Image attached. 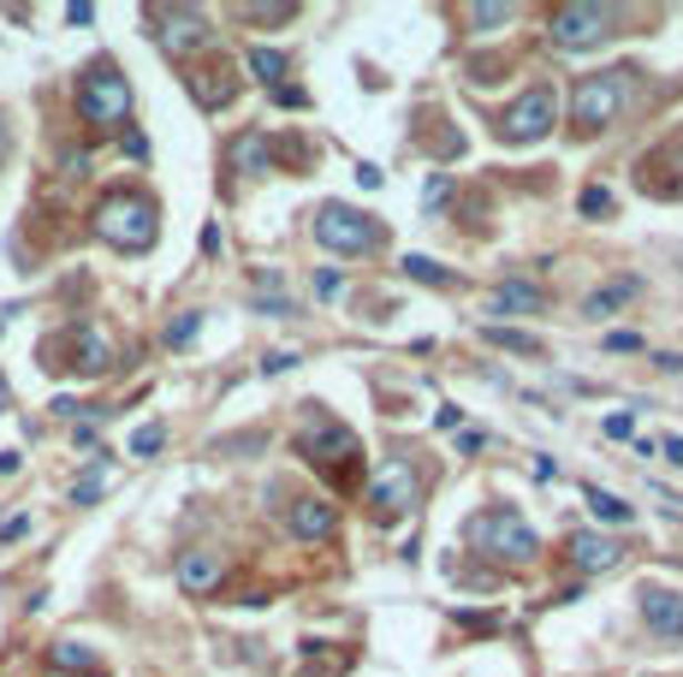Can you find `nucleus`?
Listing matches in <instances>:
<instances>
[{"mask_svg":"<svg viewBox=\"0 0 683 677\" xmlns=\"http://www.w3.org/2000/svg\"><path fill=\"white\" fill-rule=\"evenodd\" d=\"M90 226H96L101 245H113L125 256H143L161 238V208H155V197H143V190H113V197L96 202Z\"/></svg>","mask_w":683,"mask_h":677,"instance_id":"f257e3e1","label":"nucleus"},{"mask_svg":"<svg viewBox=\"0 0 683 677\" xmlns=\"http://www.w3.org/2000/svg\"><path fill=\"white\" fill-rule=\"evenodd\" d=\"M72 101H78L83 126L113 131V126H125V113H131V83H125V72H119L113 60H96V66H83Z\"/></svg>","mask_w":683,"mask_h":677,"instance_id":"f03ea898","label":"nucleus"},{"mask_svg":"<svg viewBox=\"0 0 683 677\" xmlns=\"http://www.w3.org/2000/svg\"><path fill=\"white\" fill-rule=\"evenodd\" d=\"M624 96H630V72H589L576 78V96H571V126L576 131H601L624 113Z\"/></svg>","mask_w":683,"mask_h":677,"instance_id":"7ed1b4c3","label":"nucleus"},{"mask_svg":"<svg viewBox=\"0 0 683 677\" xmlns=\"http://www.w3.org/2000/svg\"><path fill=\"white\" fill-rule=\"evenodd\" d=\"M315 245L333 256H369L381 250V226L369 215H356L351 202H321L315 208Z\"/></svg>","mask_w":683,"mask_h":677,"instance_id":"20e7f679","label":"nucleus"},{"mask_svg":"<svg viewBox=\"0 0 683 677\" xmlns=\"http://www.w3.org/2000/svg\"><path fill=\"white\" fill-rule=\"evenodd\" d=\"M553 119H559V96L546 90V83H535V90H523L511 108L500 113V143H541L546 131H553Z\"/></svg>","mask_w":683,"mask_h":677,"instance_id":"39448f33","label":"nucleus"},{"mask_svg":"<svg viewBox=\"0 0 683 677\" xmlns=\"http://www.w3.org/2000/svg\"><path fill=\"white\" fill-rule=\"evenodd\" d=\"M149 24H155V42H161L173 60L202 54V48L214 42L209 12H197V7H155V12H149Z\"/></svg>","mask_w":683,"mask_h":677,"instance_id":"423d86ee","label":"nucleus"},{"mask_svg":"<svg viewBox=\"0 0 683 677\" xmlns=\"http://www.w3.org/2000/svg\"><path fill=\"white\" fill-rule=\"evenodd\" d=\"M470 541L493 547V552H500V559H511V565H529V559L541 552L535 529H529L518 511H488V517H475V524H470Z\"/></svg>","mask_w":683,"mask_h":677,"instance_id":"0eeeda50","label":"nucleus"},{"mask_svg":"<svg viewBox=\"0 0 683 677\" xmlns=\"http://www.w3.org/2000/svg\"><path fill=\"white\" fill-rule=\"evenodd\" d=\"M546 37L553 48H594L601 37H612V7H594V0H571V7H559L553 19H546Z\"/></svg>","mask_w":683,"mask_h":677,"instance_id":"6e6552de","label":"nucleus"},{"mask_svg":"<svg viewBox=\"0 0 683 677\" xmlns=\"http://www.w3.org/2000/svg\"><path fill=\"white\" fill-rule=\"evenodd\" d=\"M416 499H422V481H416V470H410L404 458H386L381 470H374V481H369L374 517H404Z\"/></svg>","mask_w":683,"mask_h":677,"instance_id":"1a4fd4ad","label":"nucleus"},{"mask_svg":"<svg viewBox=\"0 0 683 677\" xmlns=\"http://www.w3.org/2000/svg\"><path fill=\"white\" fill-rule=\"evenodd\" d=\"M285 524H292L298 541H333V529H339V506L333 499H321V494H303L292 511H285Z\"/></svg>","mask_w":683,"mask_h":677,"instance_id":"9d476101","label":"nucleus"},{"mask_svg":"<svg viewBox=\"0 0 683 677\" xmlns=\"http://www.w3.org/2000/svg\"><path fill=\"white\" fill-rule=\"evenodd\" d=\"M636 600H642V624H647V630H660V636L683 641V595H677V588H660V583H647Z\"/></svg>","mask_w":683,"mask_h":677,"instance_id":"9b49d317","label":"nucleus"},{"mask_svg":"<svg viewBox=\"0 0 683 677\" xmlns=\"http://www.w3.org/2000/svg\"><path fill=\"white\" fill-rule=\"evenodd\" d=\"M220 577H227V559L214 547H184L179 552V588L184 595H214Z\"/></svg>","mask_w":683,"mask_h":677,"instance_id":"f8f14e48","label":"nucleus"},{"mask_svg":"<svg viewBox=\"0 0 683 677\" xmlns=\"http://www.w3.org/2000/svg\"><path fill=\"white\" fill-rule=\"evenodd\" d=\"M571 565L583 570V577H601V570H619V565H624V547L612 541V535L576 529V535H571Z\"/></svg>","mask_w":683,"mask_h":677,"instance_id":"ddd939ff","label":"nucleus"},{"mask_svg":"<svg viewBox=\"0 0 683 677\" xmlns=\"http://www.w3.org/2000/svg\"><path fill=\"white\" fill-rule=\"evenodd\" d=\"M72 369L78 375H108L113 369V339L101 333V327H72Z\"/></svg>","mask_w":683,"mask_h":677,"instance_id":"4468645a","label":"nucleus"},{"mask_svg":"<svg viewBox=\"0 0 683 677\" xmlns=\"http://www.w3.org/2000/svg\"><path fill=\"white\" fill-rule=\"evenodd\" d=\"M546 298H541V286H529V280H505V286H493V298H488V316H535Z\"/></svg>","mask_w":683,"mask_h":677,"instance_id":"2eb2a0df","label":"nucleus"},{"mask_svg":"<svg viewBox=\"0 0 683 677\" xmlns=\"http://www.w3.org/2000/svg\"><path fill=\"white\" fill-rule=\"evenodd\" d=\"M232 172H273V149H268V131H238L232 137Z\"/></svg>","mask_w":683,"mask_h":677,"instance_id":"dca6fc26","label":"nucleus"},{"mask_svg":"<svg viewBox=\"0 0 683 677\" xmlns=\"http://www.w3.org/2000/svg\"><path fill=\"white\" fill-rule=\"evenodd\" d=\"M482 339L500 345V351H511V357H541V351H546L541 333H529V327H505V321H488Z\"/></svg>","mask_w":683,"mask_h":677,"instance_id":"f3484780","label":"nucleus"},{"mask_svg":"<svg viewBox=\"0 0 683 677\" xmlns=\"http://www.w3.org/2000/svg\"><path fill=\"white\" fill-rule=\"evenodd\" d=\"M310 451L321 464H339V458H356V434L351 428H339V422H328L321 434H310Z\"/></svg>","mask_w":683,"mask_h":677,"instance_id":"a211bd4d","label":"nucleus"},{"mask_svg":"<svg viewBox=\"0 0 683 677\" xmlns=\"http://www.w3.org/2000/svg\"><path fill=\"white\" fill-rule=\"evenodd\" d=\"M244 66H250V78H262V83H268V90H280L285 72H292V60H285L280 48H262V42H255L250 54H244Z\"/></svg>","mask_w":683,"mask_h":677,"instance_id":"6ab92c4d","label":"nucleus"},{"mask_svg":"<svg viewBox=\"0 0 683 677\" xmlns=\"http://www.w3.org/2000/svg\"><path fill=\"white\" fill-rule=\"evenodd\" d=\"M630 298H642V280H619V286H606V291H589V303H583V316H594V321H606L619 303H630Z\"/></svg>","mask_w":683,"mask_h":677,"instance_id":"aec40b11","label":"nucleus"},{"mask_svg":"<svg viewBox=\"0 0 683 677\" xmlns=\"http://www.w3.org/2000/svg\"><path fill=\"white\" fill-rule=\"evenodd\" d=\"M48 666L66 671V677H83V671H96V648H83V641H54V648H48Z\"/></svg>","mask_w":683,"mask_h":677,"instance_id":"412c9836","label":"nucleus"},{"mask_svg":"<svg viewBox=\"0 0 683 677\" xmlns=\"http://www.w3.org/2000/svg\"><path fill=\"white\" fill-rule=\"evenodd\" d=\"M191 96L214 113V108H227V101L238 96V83H232L227 72H197V78H191Z\"/></svg>","mask_w":683,"mask_h":677,"instance_id":"4be33fe9","label":"nucleus"},{"mask_svg":"<svg viewBox=\"0 0 683 677\" xmlns=\"http://www.w3.org/2000/svg\"><path fill=\"white\" fill-rule=\"evenodd\" d=\"M511 19H518V7H500V0H475V7H464L470 30H493V24H511Z\"/></svg>","mask_w":683,"mask_h":677,"instance_id":"5701e85b","label":"nucleus"},{"mask_svg":"<svg viewBox=\"0 0 683 677\" xmlns=\"http://www.w3.org/2000/svg\"><path fill=\"white\" fill-rule=\"evenodd\" d=\"M589 511L601 517V524H630V517H636L619 494H606V488H589Z\"/></svg>","mask_w":683,"mask_h":677,"instance_id":"b1692460","label":"nucleus"},{"mask_svg":"<svg viewBox=\"0 0 683 677\" xmlns=\"http://www.w3.org/2000/svg\"><path fill=\"white\" fill-rule=\"evenodd\" d=\"M404 273H410V280H422V286H452L458 280V273L440 268L434 256H404Z\"/></svg>","mask_w":683,"mask_h":677,"instance_id":"393cba45","label":"nucleus"},{"mask_svg":"<svg viewBox=\"0 0 683 677\" xmlns=\"http://www.w3.org/2000/svg\"><path fill=\"white\" fill-rule=\"evenodd\" d=\"M101 488H108V458H96V464H90V476L72 481V506H96Z\"/></svg>","mask_w":683,"mask_h":677,"instance_id":"a878e982","label":"nucleus"},{"mask_svg":"<svg viewBox=\"0 0 683 677\" xmlns=\"http://www.w3.org/2000/svg\"><path fill=\"white\" fill-rule=\"evenodd\" d=\"M197 333H202V309H184L179 321H167V345H173V351H184Z\"/></svg>","mask_w":683,"mask_h":677,"instance_id":"bb28decb","label":"nucleus"},{"mask_svg":"<svg viewBox=\"0 0 683 677\" xmlns=\"http://www.w3.org/2000/svg\"><path fill=\"white\" fill-rule=\"evenodd\" d=\"M161 446H167V428L161 422H143V428L131 434V458H155Z\"/></svg>","mask_w":683,"mask_h":677,"instance_id":"cd10ccee","label":"nucleus"},{"mask_svg":"<svg viewBox=\"0 0 683 677\" xmlns=\"http://www.w3.org/2000/svg\"><path fill=\"white\" fill-rule=\"evenodd\" d=\"M576 208H583V220H601V215H612V190L606 185H589L583 197H576Z\"/></svg>","mask_w":683,"mask_h":677,"instance_id":"c85d7f7f","label":"nucleus"},{"mask_svg":"<svg viewBox=\"0 0 683 677\" xmlns=\"http://www.w3.org/2000/svg\"><path fill=\"white\" fill-rule=\"evenodd\" d=\"M238 19H250V24H280V19H298V7L285 0V7H238Z\"/></svg>","mask_w":683,"mask_h":677,"instance_id":"c756f323","label":"nucleus"},{"mask_svg":"<svg viewBox=\"0 0 683 677\" xmlns=\"http://www.w3.org/2000/svg\"><path fill=\"white\" fill-rule=\"evenodd\" d=\"M273 108H285V113L310 108V90H298V83H280V90H273Z\"/></svg>","mask_w":683,"mask_h":677,"instance_id":"7c9ffc66","label":"nucleus"},{"mask_svg":"<svg viewBox=\"0 0 683 677\" xmlns=\"http://www.w3.org/2000/svg\"><path fill=\"white\" fill-rule=\"evenodd\" d=\"M458 630H475V636H488V630H500V613H458Z\"/></svg>","mask_w":683,"mask_h":677,"instance_id":"2f4dec72","label":"nucleus"},{"mask_svg":"<svg viewBox=\"0 0 683 677\" xmlns=\"http://www.w3.org/2000/svg\"><path fill=\"white\" fill-rule=\"evenodd\" d=\"M298 362H303L298 351H268V357H262V375H292Z\"/></svg>","mask_w":683,"mask_h":677,"instance_id":"473e14b6","label":"nucleus"},{"mask_svg":"<svg viewBox=\"0 0 683 677\" xmlns=\"http://www.w3.org/2000/svg\"><path fill=\"white\" fill-rule=\"evenodd\" d=\"M60 167H66V179H83V172H90V155H83V149H66Z\"/></svg>","mask_w":683,"mask_h":677,"instance_id":"72a5a7b5","label":"nucleus"},{"mask_svg":"<svg viewBox=\"0 0 683 677\" xmlns=\"http://www.w3.org/2000/svg\"><path fill=\"white\" fill-rule=\"evenodd\" d=\"M255 316H273V321H285V316H298L285 298H255Z\"/></svg>","mask_w":683,"mask_h":677,"instance_id":"f704fd0d","label":"nucleus"},{"mask_svg":"<svg viewBox=\"0 0 683 677\" xmlns=\"http://www.w3.org/2000/svg\"><path fill=\"white\" fill-rule=\"evenodd\" d=\"M119 149H125L131 161H143V155H149V137H143V131H125V137H119Z\"/></svg>","mask_w":683,"mask_h":677,"instance_id":"c9c22d12","label":"nucleus"},{"mask_svg":"<svg viewBox=\"0 0 683 677\" xmlns=\"http://www.w3.org/2000/svg\"><path fill=\"white\" fill-rule=\"evenodd\" d=\"M630 428H636V416H630V410L606 416V434H612V440H630Z\"/></svg>","mask_w":683,"mask_h":677,"instance_id":"e433bc0d","label":"nucleus"},{"mask_svg":"<svg viewBox=\"0 0 683 677\" xmlns=\"http://www.w3.org/2000/svg\"><path fill=\"white\" fill-rule=\"evenodd\" d=\"M315 298H339V273H333V268L315 273Z\"/></svg>","mask_w":683,"mask_h":677,"instance_id":"4c0bfd02","label":"nucleus"},{"mask_svg":"<svg viewBox=\"0 0 683 677\" xmlns=\"http://www.w3.org/2000/svg\"><path fill=\"white\" fill-rule=\"evenodd\" d=\"M19 535H30V517H7L0 524V541H19Z\"/></svg>","mask_w":683,"mask_h":677,"instance_id":"58836bf2","label":"nucleus"},{"mask_svg":"<svg viewBox=\"0 0 683 677\" xmlns=\"http://www.w3.org/2000/svg\"><path fill=\"white\" fill-rule=\"evenodd\" d=\"M434 422H440V428H464V410H458V405H440Z\"/></svg>","mask_w":683,"mask_h":677,"instance_id":"ea45409f","label":"nucleus"},{"mask_svg":"<svg viewBox=\"0 0 683 677\" xmlns=\"http://www.w3.org/2000/svg\"><path fill=\"white\" fill-rule=\"evenodd\" d=\"M612 351H642V333H606Z\"/></svg>","mask_w":683,"mask_h":677,"instance_id":"a19ab883","label":"nucleus"},{"mask_svg":"<svg viewBox=\"0 0 683 677\" xmlns=\"http://www.w3.org/2000/svg\"><path fill=\"white\" fill-rule=\"evenodd\" d=\"M96 19V7H83V0H72V7H66V24H90Z\"/></svg>","mask_w":683,"mask_h":677,"instance_id":"79ce46f5","label":"nucleus"},{"mask_svg":"<svg viewBox=\"0 0 683 677\" xmlns=\"http://www.w3.org/2000/svg\"><path fill=\"white\" fill-rule=\"evenodd\" d=\"M202 256H220V226H202Z\"/></svg>","mask_w":683,"mask_h":677,"instance_id":"37998d69","label":"nucleus"},{"mask_svg":"<svg viewBox=\"0 0 683 677\" xmlns=\"http://www.w3.org/2000/svg\"><path fill=\"white\" fill-rule=\"evenodd\" d=\"M660 451H665V458H672V464H683V440H677V434H665V440H660Z\"/></svg>","mask_w":683,"mask_h":677,"instance_id":"c03bdc74","label":"nucleus"},{"mask_svg":"<svg viewBox=\"0 0 683 677\" xmlns=\"http://www.w3.org/2000/svg\"><path fill=\"white\" fill-rule=\"evenodd\" d=\"M0 476H19V451H0Z\"/></svg>","mask_w":683,"mask_h":677,"instance_id":"a18cd8bd","label":"nucleus"},{"mask_svg":"<svg viewBox=\"0 0 683 677\" xmlns=\"http://www.w3.org/2000/svg\"><path fill=\"white\" fill-rule=\"evenodd\" d=\"M42 677H66V671H42Z\"/></svg>","mask_w":683,"mask_h":677,"instance_id":"49530a36","label":"nucleus"},{"mask_svg":"<svg viewBox=\"0 0 683 677\" xmlns=\"http://www.w3.org/2000/svg\"><path fill=\"white\" fill-rule=\"evenodd\" d=\"M0 143H7V126H0Z\"/></svg>","mask_w":683,"mask_h":677,"instance_id":"de8ad7c7","label":"nucleus"}]
</instances>
